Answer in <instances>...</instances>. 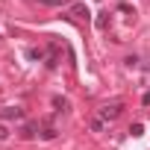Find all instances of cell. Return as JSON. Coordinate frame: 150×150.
Segmentation results:
<instances>
[{"mask_svg": "<svg viewBox=\"0 0 150 150\" xmlns=\"http://www.w3.org/2000/svg\"><path fill=\"white\" fill-rule=\"evenodd\" d=\"M121 109H124V103H121V100H115V103H106V106H100V112H97V118L109 124V121H115V118L121 115Z\"/></svg>", "mask_w": 150, "mask_h": 150, "instance_id": "cell-1", "label": "cell"}, {"mask_svg": "<svg viewBox=\"0 0 150 150\" xmlns=\"http://www.w3.org/2000/svg\"><path fill=\"white\" fill-rule=\"evenodd\" d=\"M3 118H6V121H12V118L18 121V118H24V112H21V109H15V106H9V109H3Z\"/></svg>", "mask_w": 150, "mask_h": 150, "instance_id": "cell-2", "label": "cell"}, {"mask_svg": "<svg viewBox=\"0 0 150 150\" xmlns=\"http://www.w3.org/2000/svg\"><path fill=\"white\" fill-rule=\"evenodd\" d=\"M71 9H74V15H80V18H88V9H86L83 3H74Z\"/></svg>", "mask_w": 150, "mask_h": 150, "instance_id": "cell-3", "label": "cell"}, {"mask_svg": "<svg viewBox=\"0 0 150 150\" xmlns=\"http://www.w3.org/2000/svg\"><path fill=\"white\" fill-rule=\"evenodd\" d=\"M38 3H41V6H68L71 0H38Z\"/></svg>", "mask_w": 150, "mask_h": 150, "instance_id": "cell-4", "label": "cell"}, {"mask_svg": "<svg viewBox=\"0 0 150 150\" xmlns=\"http://www.w3.org/2000/svg\"><path fill=\"white\" fill-rule=\"evenodd\" d=\"M53 106L62 112V109H68V100H65V97H53Z\"/></svg>", "mask_w": 150, "mask_h": 150, "instance_id": "cell-5", "label": "cell"}, {"mask_svg": "<svg viewBox=\"0 0 150 150\" xmlns=\"http://www.w3.org/2000/svg\"><path fill=\"white\" fill-rule=\"evenodd\" d=\"M103 127H106V121H100V118H94V121H91V129H94V132H100Z\"/></svg>", "mask_w": 150, "mask_h": 150, "instance_id": "cell-6", "label": "cell"}, {"mask_svg": "<svg viewBox=\"0 0 150 150\" xmlns=\"http://www.w3.org/2000/svg\"><path fill=\"white\" fill-rule=\"evenodd\" d=\"M27 56H30V59H41V56H44V53H41V50H35V47H33V50H27Z\"/></svg>", "mask_w": 150, "mask_h": 150, "instance_id": "cell-7", "label": "cell"}, {"mask_svg": "<svg viewBox=\"0 0 150 150\" xmlns=\"http://www.w3.org/2000/svg\"><path fill=\"white\" fill-rule=\"evenodd\" d=\"M129 132H132V135H141V132H144V127H141V124H132V127H129Z\"/></svg>", "mask_w": 150, "mask_h": 150, "instance_id": "cell-8", "label": "cell"}, {"mask_svg": "<svg viewBox=\"0 0 150 150\" xmlns=\"http://www.w3.org/2000/svg\"><path fill=\"white\" fill-rule=\"evenodd\" d=\"M35 135V127H24V138H33Z\"/></svg>", "mask_w": 150, "mask_h": 150, "instance_id": "cell-9", "label": "cell"}, {"mask_svg": "<svg viewBox=\"0 0 150 150\" xmlns=\"http://www.w3.org/2000/svg\"><path fill=\"white\" fill-rule=\"evenodd\" d=\"M6 135H9V129H6V127H3V124H0V141H3V138H6Z\"/></svg>", "mask_w": 150, "mask_h": 150, "instance_id": "cell-10", "label": "cell"}, {"mask_svg": "<svg viewBox=\"0 0 150 150\" xmlns=\"http://www.w3.org/2000/svg\"><path fill=\"white\" fill-rule=\"evenodd\" d=\"M144 103H147V106H150V91H147V94H144Z\"/></svg>", "mask_w": 150, "mask_h": 150, "instance_id": "cell-11", "label": "cell"}]
</instances>
